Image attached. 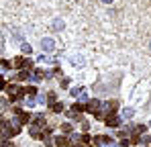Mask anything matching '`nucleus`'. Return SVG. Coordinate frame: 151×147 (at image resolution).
I'll list each match as a JSON object with an SVG mask.
<instances>
[{"instance_id": "obj_1", "label": "nucleus", "mask_w": 151, "mask_h": 147, "mask_svg": "<svg viewBox=\"0 0 151 147\" xmlns=\"http://www.w3.org/2000/svg\"><path fill=\"white\" fill-rule=\"evenodd\" d=\"M12 110H14V112L19 115V121H17L19 125H25V122H29V121H31V115H29V112H25L23 108H19V106H14Z\"/></svg>"}, {"instance_id": "obj_2", "label": "nucleus", "mask_w": 151, "mask_h": 147, "mask_svg": "<svg viewBox=\"0 0 151 147\" xmlns=\"http://www.w3.org/2000/svg\"><path fill=\"white\" fill-rule=\"evenodd\" d=\"M110 143H112V139L106 137V135H98V137H94V145H96V147H108Z\"/></svg>"}, {"instance_id": "obj_3", "label": "nucleus", "mask_w": 151, "mask_h": 147, "mask_svg": "<svg viewBox=\"0 0 151 147\" xmlns=\"http://www.w3.org/2000/svg\"><path fill=\"white\" fill-rule=\"evenodd\" d=\"M86 110H88V112H92V115H94L96 110H100V100H98V98H92V100L86 104Z\"/></svg>"}, {"instance_id": "obj_4", "label": "nucleus", "mask_w": 151, "mask_h": 147, "mask_svg": "<svg viewBox=\"0 0 151 147\" xmlns=\"http://www.w3.org/2000/svg\"><path fill=\"white\" fill-rule=\"evenodd\" d=\"M27 66L31 68V61H29L27 57H17V59H14V68H19V70H23V68H27Z\"/></svg>"}, {"instance_id": "obj_5", "label": "nucleus", "mask_w": 151, "mask_h": 147, "mask_svg": "<svg viewBox=\"0 0 151 147\" xmlns=\"http://www.w3.org/2000/svg\"><path fill=\"white\" fill-rule=\"evenodd\" d=\"M45 115H37V117H35V119H33V127H39V129H41V127H45Z\"/></svg>"}, {"instance_id": "obj_6", "label": "nucleus", "mask_w": 151, "mask_h": 147, "mask_svg": "<svg viewBox=\"0 0 151 147\" xmlns=\"http://www.w3.org/2000/svg\"><path fill=\"white\" fill-rule=\"evenodd\" d=\"M106 125H108V127H119V125H121V121H119V117L108 115V117H106Z\"/></svg>"}, {"instance_id": "obj_7", "label": "nucleus", "mask_w": 151, "mask_h": 147, "mask_svg": "<svg viewBox=\"0 0 151 147\" xmlns=\"http://www.w3.org/2000/svg\"><path fill=\"white\" fill-rule=\"evenodd\" d=\"M29 133H31V137H35V139H41V133H43V131H41L39 127H33V125H31V127H29Z\"/></svg>"}, {"instance_id": "obj_8", "label": "nucleus", "mask_w": 151, "mask_h": 147, "mask_svg": "<svg viewBox=\"0 0 151 147\" xmlns=\"http://www.w3.org/2000/svg\"><path fill=\"white\" fill-rule=\"evenodd\" d=\"M53 47H55L53 39H43V49H45V51H51Z\"/></svg>"}, {"instance_id": "obj_9", "label": "nucleus", "mask_w": 151, "mask_h": 147, "mask_svg": "<svg viewBox=\"0 0 151 147\" xmlns=\"http://www.w3.org/2000/svg\"><path fill=\"white\" fill-rule=\"evenodd\" d=\"M55 143H57V147H68V145H70V139H65V137H57Z\"/></svg>"}, {"instance_id": "obj_10", "label": "nucleus", "mask_w": 151, "mask_h": 147, "mask_svg": "<svg viewBox=\"0 0 151 147\" xmlns=\"http://www.w3.org/2000/svg\"><path fill=\"white\" fill-rule=\"evenodd\" d=\"M29 78V70H21V72L14 76V80H27Z\"/></svg>"}, {"instance_id": "obj_11", "label": "nucleus", "mask_w": 151, "mask_h": 147, "mask_svg": "<svg viewBox=\"0 0 151 147\" xmlns=\"http://www.w3.org/2000/svg\"><path fill=\"white\" fill-rule=\"evenodd\" d=\"M25 94L27 96H35L37 94V88L35 86H25Z\"/></svg>"}, {"instance_id": "obj_12", "label": "nucleus", "mask_w": 151, "mask_h": 147, "mask_svg": "<svg viewBox=\"0 0 151 147\" xmlns=\"http://www.w3.org/2000/svg\"><path fill=\"white\" fill-rule=\"evenodd\" d=\"M82 110H86V104H80V102H76L74 108H72V112H82Z\"/></svg>"}, {"instance_id": "obj_13", "label": "nucleus", "mask_w": 151, "mask_h": 147, "mask_svg": "<svg viewBox=\"0 0 151 147\" xmlns=\"http://www.w3.org/2000/svg\"><path fill=\"white\" fill-rule=\"evenodd\" d=\"M51 108H53L55 112H61V110H63V102H53V104H51Z\"/></svg>"}, {"instance_id": "obj_14", "label": "nucleus", "mask_w": 151, "mask_h": 147, "mask_svg": "<svg viewBox=\"0 0 151 147\" xmlns=\"http://www.w3.org/2000/svg\"><path fill=\"white\" fill-rule=\"evenodd\" d=\"M76 139H80V143H82V145H88V143H90V137H88L86 133H84V135H80V137H76Z\"/></svg>"}, {"instance_id": "obj_15", "label": "nucleus", "mask_w": 151, "mask_h": 147, "mask_svg": "<svg viewBox=\"0 0 151 147\" xmlns=\"http://www.w3.org/2000/svg\"><path fill=\"white\" fill-rule=\"evenodd\" d=\"M43 76H45V72H43V70H35V72H33V80H41Z\"/></svg>"}, {"instance_id": "obj_16", "label": "nucleus", "mask_w": 151, "mask_h": 147, "mask_svg": "<svg viewBox=\"0 0 151 147\" xmlns=\"http://www.w3.org/2000/svg\"><path fill=\"white\" fill-rule=\"evenodd\" d=\"M143 131H145L143 125H135V127H133V135H139V133H143Z\"/></svg>"}, {"instance_id": "obj_17", "label": "nucleus", "mask_w": 151, "mask_h": 147, "mask_svg": "<svg viewBox=\"0 0 151 147\" xmlns=\"http://www.w3.org/2000/svg\"><path fill=\"white\" fill-rule=\"evenodd\" d=\"M6 125H8V121H4V119L0 117V137L4 135V129H6Z\"/></svg>"}, {"instance_id": "obj_18", "label": "nucleus", "mask_w": 151, "mask_h": 147, "mask_svg": "<svg viewBox=\"0 0 151 147\" xmlns=\"http://www.w3.org/2000/svg\"><path fill=\"white\" fill-rule=\"evenodd\" d=\"M61 131H63V133H72V125H68V122H65V125L61 127Z\"/></svg>"}, {"instance_id": "obj_19", "label": "nucleus", "mask_w": 151, "mask_h": 147, "mask_svg": "<svg viewBox=\"0 0 151 147\" xmlns=\"http://www.w3.org/2000/svg\"><path fill=\"white\" fill-rule=\"evenodd\" d=\"M0 147H10L8 139H4V137H2V139H0Z\"/></svg>"}, {"instance_id": "obj_20", "label": "nucleus", "mask_w": 151, "mask_h": 147, "mask_svg": "<svg viewBox=\"0 0 151 147\" xmlns=\"http://www.w3.org/2000/svg\"><path fill=\"white\" fill-rule=\"evenodd\" d=\"M23 53H31V45H27V43H23Z\"/></svg>"}, {"instance_id": "obj_21", "label": "nucleus", "mask_w": 151, "mask_h": 147, "mask_svg": "<svg viewBox=\"0 0 151 147\" xmlns=\"http://www.w3.org/2000/svg\"><path fill=\"white\" fill-rule=\"evenodd\" d=\"M47 100H49L51 104H53V102H55V94H53V92H49V96H47Z\"/></svg>"}, {"instance_id": "obj_22", "label": "nucleus", "mask_w": 151, "mask_h": 147, "mask_svg": "<svg viewBox=\"0 0 151 147\" xmlns=\"http://www.w3.org/2000/svg\"><path fill=\"white\" fill-rule=\"evenodd\" d=\"M0 88H6V84H4V78L0 76Z\"/></svg>"}, {"instance_id": "obj_23", "label": "nucleus", "mask_w": 151, "mask_h": 147, "mask_svg": "<svg viewBox=\"0 0 151 147\" xmlns=\"http://www.w3.org/2000/svg\"><path fill=\"white\" fill-rule=\"evenodd\" d=\"M72 147H84V145H82V143H78V145H72Z\"/></svg>"}, {"instance_id": "obj_24", "label": "nucleus", "mask_w": 151, "mask_h": 147, "mask_svg": "<svg viewBox=\"0 0 151 147\" xmlns=\"http://www.w3.org/2000/svg\"><path fill=\"white\" fill-rule=\"evenodd\" d=\"M0 49H2V43H0Z\"/></svg>"}]
</instances>
